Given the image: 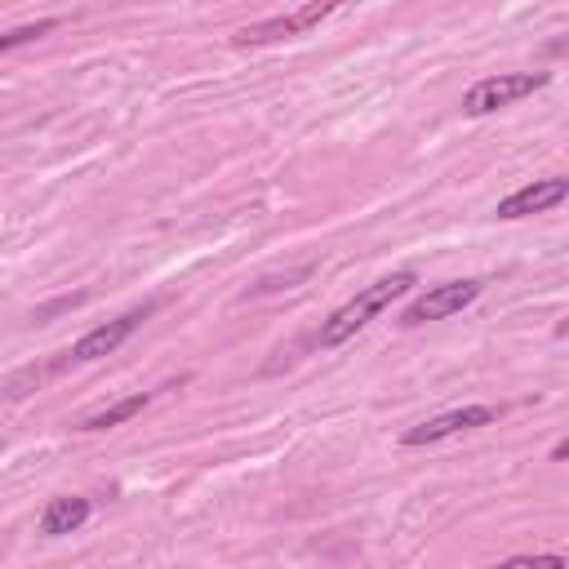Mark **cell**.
<instances>
[{
  "label": "cell",
  "instance_id": "6da1fadb",
  "mask_svg": "<svg viewBox=\"0 0 569 569\" xmlns=\"http://www.w3.org/2000/svg\"><path fill=\"white\" fill-rule=\"evenodd\" d=\"M413 284H418V276H413V271H396V276L373 280V284H369V289H360L351 302H342V307H338V311L316 329V338H311V342H316L320 351L342 347L347 338H356V333H360L378 311H387V307H391L400 293H409Z\"/></svg>",
  "mask_w": 569,
  "mask_h": 569
},
{
  "label": "cell",
  "instance_id": "7a4b0ae2",
  "mask_svg": "<svg viewBox=\"0 0 569 569\" xmlns=\"http://www.w3.org/2000/svg\"><path fill=\"white\" fill-rule=\"evenodd\" d=\"M151 311H156V302H142V307H133V311H124V316H116V320H107V325H93L84 338H76V342L49 365V373L71 369V365H89V360H102V356L120 351V347L142 329V320H147Z\"/></svg>",
  "mask_w": 569,
  "mask_h": 569
},
{
  "label": "cell",
  "instance_id": "3957f363",
  "mask_svg": "<svg viewBox=\"0 0 569 569\" xmlns=\"http://www.w3.org/2000/svg\"><path fill=\"white\" fill-rule=\"evenodd\" d=\"M547 71H498V76H485L476 80L467 93H462V111L467 116H489V111H502L538 89H547Z\"/></svg>",
  "mask_w": 569,
  "mask_h": 569
},
{
  "label": "cell",
  "instance_id": "277c9868",
  "mask_svg": "<svg viewBox=\"0 0 569 569\" xmlns=\"http://www.w3.org/2000/svg\"><path fill=\"white\" fill-rule=\"evenodd\" d=\"M480 293H485V280H449V284H436V289H427L422 298H413V302L400 311V325L445 320V316H453V311L471 307Z\"/></svg>",
  "mask_w": 569,
  "mask_h": 569
},
{
  "label": "cell",
  "instance_id": "5b68a950",
  "mask_svg": "<svg viewBox=\"0 0 569 569\" xmlns=\"http://www.w3.org/2000/svg\"><path fill=\"white\" fill-rule=\"evenodd\" d=\"M329 13H333V4H302V9H293V13H276V18H262V22H253V27H240V31L231 36V44H236V49H249V44L289 40V36H302V31L320 27Z\"/></svg>",
  "mask_w": 569,
  "mask_h": 569
},
{
  "label": "cell",
  "instance_id": "8992f818",
  "mask_svg": "<svg viewBox=\"0 0 569 569\" xmlns=\"http://www.w3.org/2000/svg\"><path fill=\"white\" fill-rule=\"evenodd\" d=\"M493 418H498V409H493V405H462V409H445V413H436V418H427V422L409 427V431L400 436V445H436V440H449V436H458V431L489 427Z\"/></svg>",
  "mask_w": 569,
  "mask_h": 569
},
{
  "label": "cell",
  "instance_id": "52a82bcc",
  "mask_svg": "<svg viewBox=\"0 0 569 569\" xmlns=\"http://www.w3.org/2000/svg\"><path fill=\"white\" fill-rule=\"evenodd\" d=\"M569 196V182L565 178H533V182H525L520 191H511L507 200H498V218H529V213H547V209H556L560 200Z\"/></svg>",
  "mask_w": 569,
  "mask_h": 569
},
{
  "label": "cell",
  "instance_id": "ba28073f",
  "mask_svg": "<svg viewBox=\"0 0 569 569\" xmlns=\"http://www.w3.org/2000/svg\"><path fill=\"white\" fill-rule=\"evenodd\" d=\"M89 516H93V502H89V498H49L44 511H40V533H44V538L76 533Z\"/></svg>",
  "mask_w": 569,
  "mask_h": 569
},
{
  "label": "cell",
  "instance_id": "9c48e42d",
  "mask_svg": "<svg viewBox=\"0 0 569 569\" xmlns=\"http://www.w3.org/2000/svg\"><path fill=\"white\" fill-rule=\"evenodd\" d=\"M147 405H151V391H133V396H124V400H116V405H107V409H98V413L80 418L76 427H80V431H107V427L129 422V418H133V413H142Z\"/></svg>",
  "mask_w": 569,
  "mask_h": 569
},
{
  "label": "cell",
  "instance_id": "30bf717a",
  "mask_svg": "<svg viewBox=\"0 0 569 569\" xmlns=\"http://www.w3.org/2000/svg\"><path fill=\"white\" fill-rule=\"evenodd\" d=\"M53 27H58L53 18H40V22H22V27H13V31H0V53H9V49H22V44L40 40V36H49Z\"/></svg>",
  "mask_w": 569,
  "mask_h": 569
},
{
  "label": "cell",
  "instance_id": "8fae6325",
  "mask_svg": "<svg viewBox=\"0 0 569 569\" xmlns=\"http://www.w3.org/2000/svg\"><path fill=\"white\" fill-rule=\"evenodd\" d=\"M489 569H565L560 556H511L502 565H489Z\"/></svg>",
  "mask_w": 569,
  "mask_h": 569
},
{
  "label": "cell",
  "instance_id": "7c38bea8",
  "mask_svg": "<svg viewBox=\"0 0 569 569\" xmlns=\"http://www.w3.org/2000/svg\"><path fill=\"white\" fill-rule=\"evenodd\" d=\"M307 276H311V267H298V271L284 276V284H298V280H307ZM276 284H280V280H262V284H253L249 293H267V289H276Z\"/></svg>",
  "mask_w": 569,
  "mask_h": 569
}]
</instances>
